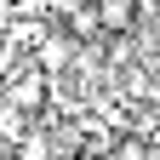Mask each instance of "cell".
<instances>
[{"mask_svg": "<svg viewBox=\"0 0 160 160\" xmlns=\"http://www.w3.org/2000/svg\"><path fill=\"white\" fill-rule=\"evenodd\" d=\"M46 63H69V40H46Z\"/></svg>", "mask_w": 160, "mask_h": 160, "instance_id": "obj_3", "label": "cell"}, {"mask_svg": "<svg viewBox=\"0 0 160 160\" xmlns=\"http://www.w3.org/2000/svg\"><path fill=\"white\" fill-rule=\"evenodd\" d=\"M97 29L103 34H126L132 23H137V0H97Z\"/></svg>", "mask_w": 160, "mask_h": 160, "instance_id": "obj_1", "label": "cell"}, {"mask_svg": "<svg viewBox=\"0 0 160 160\" xmlns=\"http://www.w3.org/2000/svg\"><path fill=\"white\" fill-rule=\"evenodd\" d=\"M12 6H17V0H0V23H6V17H12Z\"/></svg>", "mask_w": 160, "mask_h": 160, "instance_id": "obj_4", "label": "cell"}, {"mask_svg": "<svg viewBox=\"0 0 160 160\" xmlns=\"http://www.w3.org/2000/svg\"><path fill=\"white\" fill-rule=\"evenodd\" d=\"M12 103H17V109H40V103H46V86H40L34 74L17 80V86H12Z\"/></svg>", "mask_w": 160, "mask_h": 160, "instance_id": "obj_2", "label": "cell"}]
</instances>
